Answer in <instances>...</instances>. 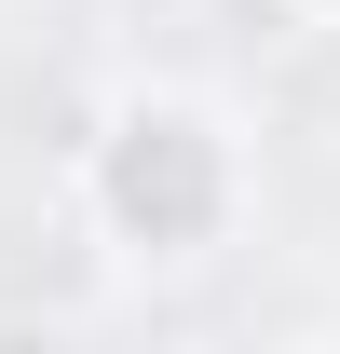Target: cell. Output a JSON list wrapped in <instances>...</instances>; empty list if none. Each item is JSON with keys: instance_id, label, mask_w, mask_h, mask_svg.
<instances>
[{"instance_id": "obj_1", "label": "cell", "mask_w": 340, "mask_h": 354, "mask_svg": "<svg viewBox=\"0 0 340 354\" xmlns=\"http://www.w3.org/2000/svg\"><path fill=\"white\" fill-rule=\"evenodd\" d=\"M123 218L136 232H205V205H218V164H205V136L191 123H136V150H123Z\"/></svg>"}]
</instances>
